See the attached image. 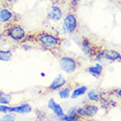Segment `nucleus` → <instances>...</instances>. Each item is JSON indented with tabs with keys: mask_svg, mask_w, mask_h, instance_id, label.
<instances>
[{
	"mask_svg": "<svg viewBox=\"0 0 121 121\" xmlns=\"http://www.w3.org/2000/svg\"><path fill=\"white\" fill-rule=\"evenodd\" d=\"M32 41L36 43L39 47L54 53L55 50L60 48L61 44V39L55 33L40 31L31 35Z\"/></svg>",
	"mask_w": 121,
	"mask_h": 121,
	"instance_id": "f257e3e1",
	"label": "nucleus"
},
{
	"mask_svg": "<svg viewBox=\"0 0 121 121\" xmlns=\"http://www.w3.org/2000/svg\"><path fill=\"white\" fill-rule=\"evenodd\" d=\"M3 34L4 36L9 37L14 41H23L26 39L27 33L24 27L17 23H12L4 29Z\"/></svg>",
	"mask_w": 121,
	"mask_h": 121,
	"instance_id": "f03ea898",
	"label": "nucleus"
},
{
	"mask_svg": "<svg viewBox=\"0 0 121 121\" xmlns=\"http://www.w3.org/2000/svg\"><path fill=\"white\" fill-rule=\"evenodd\" d=\"M60 65L63 71L69 74L74 73L78 68L77 61L69 56H61L60 58Z\"/></svg>",
	"mask_w": 121,
	"mask_h": 121,
	"instance_id": "7ed1b4c3",
	"label": "nucleus"
},
{
	"mask_svg": "<svg viewBox=\"0 0 121 121\" xmlns=\"http://www.w3.org/2000/svg\"><path fill=\"white\" fill-rule=\"evenodd\" d=\"M98 112V107L92 104H86L82 107L76 108V113L81 118H92Z\"/></svg>",
	"mask_w": 121,
	"mask_h": 121,
	"instance_id": "20e7f679",
	"label": "nucleus"
},
{
	"mask_svg": "<svg viewBox=\"0 0 121 121\" xmlns=\"http://www.w3.org/2000/svg\"><path fill=\"white\" fill-rule=\"evenodd\" d=\"M64 26L69 33H74L78 27V20L74 13H67L64 18Z\"/></svg>",
	"mask_w": 121,
	"mask_h": 121,
	"instance_id": "39448f33",
	"label": "nucleus"
},
{
	"mask_svg": "<svg viewBox=\"0 0 121 121\" xmlns=\"http://www.w3.org/2000/svg\"><path fill=\"white\" fill-rule=\"evenodd\" d=\"M48 18L52 21H59L62 18V12L58 6L52 5L48 12Z\"/></svg>",
	"mask_w": 121,
	"mask_h": 121,
	"instance_id": "423d86ee",
	"label": "nucleus"
},
{
	"mask_svg": "<svg viewBox=\"0 0 121 121\" xmlns=\"http://www.w3.org/2000/svg\"><path fill=\"white\" fill-rule=\"evenodd\" d=\"M67 84V82L65 78H64L62 76H59L56 77V78L52 82V83L48 87V90L49 91H56V90H59V89L62 88L64 85Z\"/></svg>",
	"mask_w": 121,
	"mask_h": 121,
	"instance_id": "0eeeda50",
	"label": "nucleus"
},
{
	"mask_svg": "<svg viewBox=\"0 0 121 121\" xmlns=\"http://www.w3.org/2000/svg\"><path fill=\"white\" fill-rule=\"evenodd\" d=\"M48 108L53 111V112L57 116L58 118H60L64 115L62 108L60 106V104H58L55 102V100H54V98H51V99L48 101Z\"/></svg>",
	"mask_w": 121,
	"mask_h": 121,
	"instance_id": "6e6552de",
	"label": "nucleus"
},
{
	"mask_svg": "<svg viewBox=\"0 0 121 121\" xmlns=\"http://www.w3.org/2000/svg\"><path fill=\"white\" fill-rule=\"evenodd\" d=\"M103 57L106 60H115L120 59V54L118 52H116L112 49H103Z\"/></svg>",
	"mask_w": 121,
	"mask_h": 121,
	"instance_id": "1a4fd4ad",
	"label": "nucleus"
},
{
	"mask_svg": "<svg viewBox=\"0 0 121 121\" xmlns=\"http://www.w3.org/2000/svg\"><path fill=\"white\" fill-rule=\"evenodd\" d=\"M103 98V93L98 90H91L88 93V99L91 102H100Z\"/></svg>",
	"mask_w": 121,
	"mask_h": 121,
	"instance_id": "9d476101",
	"label": "nucleus"
},
{
	"mask_svg": "<svg viewBox=\"0 0 121 121\" xmlns=\"http://www.w3.org/2000/svg\"><path fill=\"white\" fill-rule=\"evenodd\" d=\"M82 50H83V52H84L86 55H92L94 45L91 44V41L88 38H82Z\"/></svg>",
	"mask_w": 121,
	"mask_h": 121,
	"instance_id": "9b49d317",
	"label": "nucleus"
},
{
	"mask_svg": "<svg viewBox=\"0 0 121 121\" xmlns=\"http://www.w3.org/2000/svg\"><path fill=\"white\" fill-rule=\"evenodd\" d=\"M12 18V13L7 9L0 10V22L1 23H6L11 20Z\"/></svg>",
	"mask_w": 121,
	"mask_h": 121,
	"instance_id": "f8f14e48",
	"label": "nucleus"
},
{
	"mask_svg": "<svg viewBox=\"0 0 121 121\" xmlns=\"http://www.w3.org/2000/svg\"><path fill=\"white\" fill-rule=\"evenodd\" d=\"M13 112H18V113H28L32 112V106L29 104H23L19 106L13 107Z\"/></svg>",
	"mask_w": 121,
	"mask_h": 121,
	"instance_id": "ddd939ff",
	"label": "nucleus"
},
{
	"mask_svg": "<svg viewBox=\"0 0 121 121\" xmlns=\"http://www.w3.org/2000/svg\"><path fill=\"white\" fill-rule=\"evenodd\" d=\"M64 88H62L61 90H60V91H59V96H60L61 98H68V97H69L70 95V91H71V89H72V87L71 86H66V85H64L63 86Z\"/></svg>",
	"mask_w": 121,
	"mask_h": 121,
	"instance_id": "4468645a",
	"label": "nucleus"
},
{
	"mask_svg": "<svg viewBox=\"0 0 121 121\" xmlns=\"http://www.w3.org/2000/svg\"><path fill=\"white\" fill-rule=\"evenodd\" d=\"M86 91H87V87H86V86H80V87L74 90L72 97H72V98H76V97H79V96L83 95V94L86 92Z\"/></svg>",
	"mask_w": 121,
	"mask_h": 121,
	"instance_id": "2eb2a0df",
	"label": "nucleus"
},
{
	"mask_svg": "<svg viewBox=\"0 0 121 121\" xmlns=\"http://www.w3.org/2000/svg\"><path fill=\"white\" fill-rule=\"evenodd\" d=\"M12 53L11 51H4L0 50V60L2 61H8L12 59Z\"/></svg>",
	"mask_w": 121,
	"mask_h": 121,
	"instance_id": "dca6fc26",
	"label": "nucleus"
},
{
	"mask_svg": "<svg viewBox=\"0 0 121 121\" xmlns=\"http://www.w3.org/2000/svg\"><path fill=\"white\" fill-rule=\"evenodd\" d=\"M11 99H12L11 95L0 92V104H9Z\"/></svg>",
	"mask_w": 121,
	"mask_h": 121,
	"instance_id": "f3484780",
	"label": "nucleus"
},
{
	"mask_svg": "<svg viewBox=\"0 0 121 121\" xmlns=\"http://www.w3.org/2000/svg\"><path fill=\"white\" fill-rule=\"evenodd\" d=\"M88 71L90 73H91V75L95 77V78H98L100 76H101V74H102V70L99 69L97 67L94 66V67H90V68H88Z\"/></svg>",
	"mask_w": 121,
	"mask_h": 121,
	"instance_id": "a211bd4d",
	"label": "nucleus"
},
{
	"mask_svg": "<svg viewBox=\"0 0 121 121\" xmlns=\"http://www.w3.org/2000/svg\"><path fill=\"white\" fill-rule=\"evenodd\" d=\"M81 117L78 116L76 113H74V114H70V115H63L60 119L61 120H65V121H76V120H80Z\"/></svg>",
	"mask_w": 121,
	"mask_h": 121,
	"instance_id": "6ab92c4d",
	"label": "nucleus"
},
{
	"mask_svg": "<svg viewBox=\"0 0 121 121\" xmlns=\"http://www.w3.org/2000/svg\"><path fill=\"white\" fill-rule=\"evenodd\" d=\"M0 112H13V107H9L4 104H0Z\"/></svg>",
	"mask_w": 121,
	"mask_h": 121,
	"instance_id": "aec40b11",
	"label": "nucleus"
},
{
	"mask_svg": "<svg viewBox=\"0 0 121 121\" xmlns=\"http://www.w3.org/2000/svg\"><path fill=\"white\" fill-rule=\"evenodd\" d=\"M2 120H6V121H12L15 120V116L12 114H6L2 118Z\"/></svg>",
	"mask_w": 121,
	"mask_h": 121,
	"instance_id": "412c9836",
	"label": "nucleus"
},
{
	"mask_svg": "<svg viewBox=\"0 0 121 121\" xmlns=\"http://www.w3.org/2000/svg\"><path fill=\"white\" fill-rule=\"evenodd\" d=\"M78 2H80V0H71V3L75 4H76L78 3Z\"/></svg>",
	"mask_w": 121,
	"mask_h": 121,
	"instance_id": "4be33fe9",
	"label": "nucleus"
},
{
	"mask_svg": "<svg viewBox=\"0 0 121 121\" xmlns=\"http://www.w3.org/2000/svg\"><path fill=\"white\" fill-rule=\"evenodd\" d=\"M1 36H2V34H1V33H0V37H1Z\"/></svg>",
	"mask_w": 121,
	"mask_h": 121,
	"instance_id": "5701e85b",
	"label": "nucleus"
}]
</instances>
